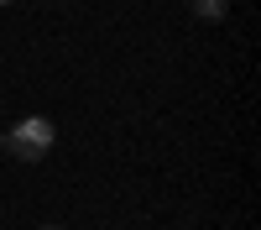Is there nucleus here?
Masks as SVG:
<instances>
[{"instance_id":"1","label":"nucleus","mask_w":261,"mask_h":230,"mask_svg":"<svg viewBox=\"0 0 261 230\" xmlns=\"http://www.w3.org/2000/svg\"><path fill=\"white\" fill-rule=\"evenodd\" d=\"M0 136H6V152L16 162H42L53 152V141H58V125L47 115H27V120H16L11 131H0Z\"/></svg>"},{"instance_id":"2","label":"nucleus","mask_w":261,"mask_h":230,"mask_svg":"<svg viewBox=\"0 0 261 230\" xmlns=\"http://www.w3.org/2000/svg\"><path fill=\"white\" fill-rule=\"evenodd\" d=\"M188 11L204 21V27H220V21L230 16V0H188Z\"/></svg>"},{"instance_id":"3","label":"nucleus","mask_w":261,"mask_h":230,"mask_svg":"<svg viewBox=\"0 0 261 230\" xmlns=\"http://www.w3.org/2000/svg\"><path fill=\"white\" fill-rule=\"evenodd\" d=\"M42 230H63V225H42Z\"/></svg>"},{"instance_id":"4","label":"nucleus","mask_w":261,"mask_h":230,"mask_svg":"<svg viewBox=\"0 0 261 230\" xmlns=\"http://www.w3.org/2000/svg\"><path fill=\"white\" fill-rule=\"evenodd\" d=\"M0 6H11V0H0Z\"/></svg>"},{"instance_id":"5","label":"nucleus","mask_w":261,"mask_h":230,"mask_svg":"<svg viewBox=\"0 0 261 230\" xmlns=\"http://www.w3.org/2000/svg\"><path fill=\"white\" fill-rule=\"evenodd\" d=\"M0 146H6V136H0Z\"/></svg>"}]
</instances>
